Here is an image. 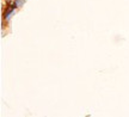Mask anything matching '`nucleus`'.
<instances>
[{"label":"nucleus","mask_w":129,"mask_h":117,"mask_svg":"<svg viewBox=\"0 0 129 117\" xmlns=\"http://www.w3.org/2000/svg\"><path fill=\"white\" fill-rule=\"evenodd\" d=\"M16 9H17V7L14 6V4L11 5L10 3H7V7H6V11L4 12V16H3V17H4V19H9L10 16L13 13V11H14Z\"/></svg>","instance_id":"1"},{"label":"nucleus","mask_w":129,"mask_h":117,"mask_svg":"<svg viewBox=\"0 0 129 117\" xmlns=\"http://www.w3.org/2000/svg\"><path fill=\"white\" fill-rule=\"evenodd\" d=\"M24 3H25V0H14V1H13L14 6H16L17 9H18V7H22Z\"/></svg>","instance_id":"2"},{"label":"nucleus","mask_w":129,"mask_h":117,"mask_svg":"<svg viewBox=\"0 0 129 117\" xmlns=\"http://www.w3.org/2000/svg\"><path fill=\"white\" fill-rule=\"evenodd\" d=\"M10 1H11V0H6V3H10Z\"/></svg>","instance_id":"3"}]
</instances>
